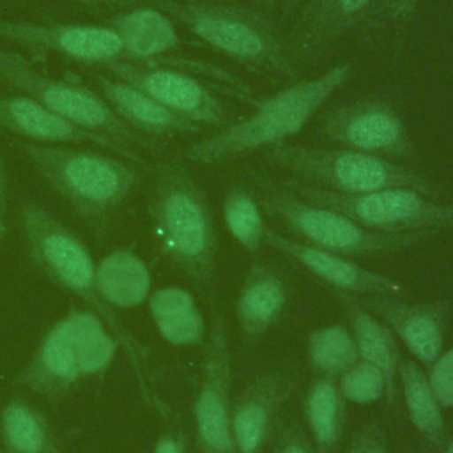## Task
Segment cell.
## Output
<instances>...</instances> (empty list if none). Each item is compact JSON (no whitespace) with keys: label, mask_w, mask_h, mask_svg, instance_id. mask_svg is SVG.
<instances>
[{"label":"cell","mask_w":453,"mask_h":453,"mask_svg":"<svg viewBox=\"0 0 453 453\" xmlns=\"http://www.w3.org/2000/svg\"><path fill=\"white\" fill-rule=\"evenodd\" d=\"M274 453H319L310 439V435L301 428V425L288 423L280 428L276 435Z\"/></svg>","instance_id":"34"},{"label":"cell","mask_w":453,"mask_h":453,"mask_svg":"<svg viewBox=\"0 0 453 453\" xmlns=\"http://www.w3.org/2000/svg\"><path fill=\"white\" fill-rule=\"evenodd\" d=\"M163 12L184 25L196 39L244 65L276 76H294L287 46L257 11L214 0H159Z\"/></svg>","instance_id":"4"},{"label":"cell","mask_w":453,"mask_h":453,"mask_svg":"<svg viewBox=\"0 0 453 453\" xmlns=\"http://www.w3.org/2000/svg\"><path fill=\"white\" fill-rule=\"evenodd\" d=\"M0 39L25 50L55 53L80 62L110 64L124 57L117 34L111 27L101 25L0 19Z\"/></svg>","instance_id":"13"},{"label":"cell","mask_w":453,"mask_h":453,"mask_svg":"<svg viewBox=\"0 0 453 453\" xmlns=\"http://www.w3.org/2000/svg\"><path fill=\"white\" fill-rule=\"evenodd\" d=\"M441 453H453V437H451L448 442H444Z\"/></svg>","instance_id":"41"},{"label":"cell","mask_w":453,"mask_h":453,"mask_svg":"<svg viewBox=\"0 0 453 453\" xmlns=\"http://www.w3.org/2000/svg\"><path fill=\"white\" fill-rule=\"evenodd\" d=\"M336 299L342 304L349 329L356 340L359 359L375 365L386 377L388 402L393 403L396 396L398 380V343L393 331L368 308H365L356 296L336 292Z\"/></svg>","instance_id":"22"},{"label":"cell","mask_w":453,"mask_h":453,"mask_svg":"<svg viewBox=\"0 0 453 453\" xmlns=\"http://www.w3.org/2000/svg\"><path fill=\"white\" fill-rule=\"evenodd\" d=\"M223 219L228 234L246 251H258L264 244L265 223L258 200L242 186H232L223 200Z\"/></svg>","instance_id":"31"},{"label":"cell","mask_w":453,"mask_h":453,"mask_svg":"<svg viewBox=\"0 0 453 453\" xmlns=\"http://www.w3.org/2000/svg\"><path fill=\"white\" fill-rule=\"evenodd\" d=\"M322 134L338 147L386 157H411L414 143L395 106L380 97H365L331 108L320 124Z\"/></svg>","instance_id":"11"},{"label":"cell","mask_w":453,"mask_h":453,"mask_svg":"<svg viewBox=\"0 0 453 453\" xmlns=\"http://www.w3.org/2000/svg\"><path fill=\"white\" fill-rule=\"evenodd\" d=\"M19 223L30 260L55 285L74 294L96 311L113 333L120 349L129 356L131 365L140 372L142 347L126 331L115 311L103 303L96 288V264L87 246L48 209L25 202L19 209Z\"/></svg>","instance_id":"3"},{"label":"cell","mask_w":453,"mask_h":453,"mask_svg":"<svg viewBox=\"0 0 453 453\" xmlns=\"http://www.w3.org/2000/svg\"><path fill=\"white\" fill-rule=\"evenodd\" d=\"M147 304L156 331L166 343L173 347H196L205 343V319L189 290L166 285L152 290Z\"/></svg>","instance_id":"24"},{"label":"cell","mask_w":453,"mask_h":453,"mask_svg":"<svg viewBox=\"0 0 453 453\" xmlns=\"http://www.w3.org/2000/svg\"><path fill=\"white\" fill-rule=\"evenodd\" d=\"M301 198L336 211L361 226L382 234L453 230V202H439L407 188L342 195L303 182H287Z\"/></svg>","instance_id":"9"},{"label":"cell","mask_w":453,"mask_h":453,"mask_svg":"<svg viewBox=\"0 0 453 453\" xmlns=\"http://www.w3.org/2000/svg\"><path fill=\"white\" fill-rule=\"evenodd\" d=\"M7 232V184L5 173L0 161V241H4Z\"/></svg>","instance_id":"38"},{"label":"cell","mask_w":453,"mask_h":453,"mask_svg":"<svg viewBox=\"0 0 453 453\" xmlns=\"http://www.w3.org/2000/svg\"><path fill=\"white\" fill-rule=\"evenodd\" d=\"M379 0H308L287 41L292 62L306 64L354 28Z\"/></svg>","instance_id":"17"},{"label":"cell","mask_w":453,"mask_h":453,"mask_svg":"<svg viewBox=\"0 0 453 453\" xmlns=\"http://www.w3.org/2000/svg\"><path fill=\"white\" fill-rule=\"evenodd\" d=\"M264 244L296 260L317 280L333 287L334 292H342L356 297H361V296L402 297L405 294L403 283H400L398 280L388 274L366 269L356 264L354 260H350V257L326 251L311 244H306L303 241L290 239L273 228H265Z\"/></svg>","instance_id":"15"},{"label":"cell","mask_w":453,"mask_h":453,"mask_svg":"<svg viewBox=\"0 0 453 453\" xmlns=\"http://www.w3.org/2000/svg\"><path fill=\"white\" fill-rule=\"evenodd\" d=\"M258 4L264 7V9H273V7H276L278 4H280V0H258Z\"/></svg>","instance_id":"39"},{"label":"cell","mask_w":453,"mask_h":453,"mask_svg":"<svg viewBox=\"0 0 453 453\" xmlns=\"http://www.w3.org/2000/svg\"><path fill=\"white\" fill-rule=\"evenodd\" d=\"M96 288L111 310L136 308L152 292L150 269L134 251L113 250L96 264Z\"/></svg>","instance_id":"23"},{"label":"cell","mask_w":453,"mask_h":453,"mask_svg":"<svg viewBox=\"0 0 453 453\" xmlns=\"http://www.w3.org/2000/svg\"><path fill=\"white\" fill-rule=\"evenodd\" d=\"M149 211L159 255L195 285H211L218 253L214 216L205 193L184 166H157Z\"/></svg>","instance_id":"2"},{"label":"cell","mask_w":453,"mask_h":453,"mask_svg":"<svg viewBox=\"0 0 453 453\" xmlns=\"http://www.w3.org/2000/svg\"><path fill=\"white\" fill-rule=\"evenodd\" d=\"M338 391L345 402L368 405L388 395L384 373L372 363L357 359L336 380Z\"/></svg>","instance_id":"32"},{"label":"cell","mask_w":453,"mask_h":453,"mask_svg":"<svg viewBox=\"0 0 453 453\" xmlns=\"http://www.w3.org/2000/svg\"><path fill=\"white\" fill-rule=\"evenodd\" d=\"M343 403L336 379L319 375L303 398L308 435L319 453H334L343 432Z\"/></svg>","instance_id":"27"},{"label":"cell","mask_w":453,"mask_h":453,"mask_svg":"<svg viewBox=\"0 0 453 453\" xmlns=\"http://www.w3.org/2000/svg\"><path fill=\"white\" fill-rule=\"evenodd\" d=\"M106 65L115 78L136 87L170 111L195 122L202 129L225 126V106L193 76L133 60H115Z\"/></svg>","instance_id":"12"},{"label":"cell","mask_w":453,"mask_h":453,"mask_svg":"<svg viewBox=\"0 0 453 453\" xmlns=\"http://www.w3.org/2000/svg\"><path fill=\"white\" fill-rule=\"evenodd\" d=\"M232 363L226 324L214 313L203 349L202 379L193 402L195 437L200 453H235L232 439Z\"/></svg>","instance_id":"10"},{"label":"cell","mask_w":453,"mask_h":453,"mask_svg":"<svg viewBox=\"0 0 453 453\" xmlns=\"http://www.w3.org/2000/svg\"><path fill=\"white\" fill-rule=\"evenodd\" d=\"M0 83L12 87L65 120L110 140L117 150L134 157L140 136L106 104V101L81 87L60 78H51L35 69L25 57L0 48Z\"/></svg>","instance_id":"8"},{"label":"cell","mask_w":453,"mask_h":453,"mask_svg":"<svg viewBox=\"0 0 453 453\" xmlns=\"http://www.w3.org/2000/svg\"><path fill=\"white\" fill-rule=\"evenodd\" d=\"M269 163L290 173L296 182L342 195H357L386 188H407L437 198V188L419 172L391 159L336 147L280 143L264 149Z\"/></svg>","instance_id":"5"},{"label":"cell","mask_w":453,"mask_h":453,"mask_svg":"<svg viewBox=\"0 0 453 453\" xmlns=\"http://www.w3.org/2000/svg\"><path fill=\"white\" fill-rule=\"evenodd\" d=\"M157 2H159V0H157Z\"/></svg>","instance_id":"43"},{"label":"cell","mask_w":453,"mask_h":453,"mask_svg":"<svg viewBox=\"0 0 453 453\" xmlns=\"http://www.w3.org/2000/svg\"><path fill=\"white\" fill-rule=\"evenodd\" d=\"M39 175L87 218L117 211L138 182L134 166L115 156L55 143H21Z\"/></svg>","instance_id":"6"},{"label":"cell","mask_w":453,"mask_h":453,"mask_svg":"<svg viewBox=\"0 0 453 453\" xmlns=\"http://www.w3.org/2000/svg\"><path fill=\"white\" fill-rule=\"evenodd\" d=\"M297 375L290 368L257 373L232 403V439L235 453H262L274 435Z\"/></svg>","instance_id":"14"},{"label":"cell","mask_w":453,"mask_h":453,"mask_svg":"<svg viewBox=\"0 0 453 453\" xmlns=\"http://www.w3.org/2000/svg\"><path fill=\"white\" fill-rule=\"evenodd\" d=\"M347 453H389L386 435L379 423L363 425L352 437Z\"/></svg>","instance_id":"35"},{"label":"cell","mask_w":453,"mask_h":453,"mask_svg":"<svg viewBox=\"0 0 453 453\" xmlns=\"http://www.w3.org/2000/svg\"><path fill=\"white\" fill-rule=\"evenodd\" d=\"M81 2H94V4H122L127 0H81Z\"/></svg>","instance_id":"40"},{"label":"cell","mask_w":453,"mask_h":453,"mask_svg":"<svg viewBox=\"0 0 453 453\" xmlns=\"http://www.w3.org/2000/svg\"><path fill=\"white\" fill-rule=\"evenodd\" d=\"M111 30L120 39L124 57L131 58H152L179 44L172 19L163 11L152 7H136L120 12L113 18Z\"/></svg>","instance_id":"25"},{"label":"cell","mask_w":453,"mask_h":453,"mask_svg":"<svg viewBox=\"0 0 453 453\" xmlns=\"http://www.w3.org/2000/svg\"><path fill=\"white\" fill-rule=\"evenodd\" d=\"M96 81L106 104L134 131L149 134H188L202 129L119 78L97 74Z\"/></svg>","instance_id":"21"},{"label":"cell","mask_w":453,"mask_h":453,"mask_svg":"<svg viewBox=\"0 0 453 453\" xmlns=\"http://www.w3.org/2000/svg\"><path fill=\"white\" fill-rule=\"evenodd\" d=\"M258 203L264 212L281 221L303 242L345 257L398 251L437 235L434 232H373L336 211L301 198L288 186L264 182Z\"/></svg>","instance_id":"7"},{"label":"cell","mask_w":453,"mask_h":453,"mask_svg":"<svg viewBox=\"0 0 453 453\" xmlns=\"http://www.w3.org/2000/svg\"><path fill=\"white\" fill-rule=\"evenodd\" d=\"M350 62H338L324 73L296 81L257 103L244 119L221 126L184 150V157L198 165L225 163L253 150L285 143L354 76Z\"/></svg>","instance_id":"1"},{"label":"cell","mask_w":453,"mask_h":453,"mask_svg":"<svg viewBox=\"0 0 453 453\" xmlns=\"http://www.w3.org/2000/svg\"><path fill=\"white\" fill-rule=\"evenodd\" d=\"M419 4L421 0H386L382 12L388 21L405 23L414 16Z\"/></svg>","instance_id":"36"},{"label":"cell","mask_w":453,"mask_h":453,"mask_svg":"<svg viewBox=\"0 0 453 453\" xmlns=\"http://www.w3.org/2000/svg\"><path fill=\"white\" fill-rule=\"evenodd\" d=\"M186 451H188L186 435L180 430H173V428L161 432L152 449V453H186Z\"/></svg>","instance_id":"37"},{"label":"cell","mask_w":453,"mask_h":453,"mask_svg":"<svg viewBox=\"0 0 453 453\" xmlns=\"http://www.w3.org/2000/svg\"><path fill=\"white\" fill-rule=\"evenodd\" d=\"M83 379L99 377L115 361L119 342L104 320L92 310H71L64 315Z\"/></svg>","instance_id":"29"},{"label":"cell","mask_w":453,"mask_h":453,"mask_svg":"<svg viewBox=\"0 0 453 453\" xmlns=\"http://www.w3.org/2000/svg\"><path fill=\"white\" fill-rule=\"evenodd\" d=\"M0 444L2 453H60L46 416L19 396L0 412Z\"/></svg>","instance_id":"26"},{"label":"cell","mask_w":453,"mask_h":453,"mask_svg":"<svg viewBox=\"0 0 453 453\" xmlns=\"http://www.w3.org/2000/svg\"><path fill=\"white\" fill-rule=\"evenodd\" d=\"M0 127L37 143H94L119 152L117 147L104 136L65 120L64 117L21 94L0 97Z\"/></svg>","instance_id":"19"},{"label":"cell","mask_w":453,"mask_h":453,"mask_svg":"<svg viewBox=\"0 0 453 453\" xmlns=\"http://www.w3.org/2000/svg\"><path fill=\"white\" fill-rule=\"evenodd\" d=\"M310 366L322 377L338 379L357 359V347L349 326L327 324L317 327L308 336Z\"/></svg>","instance_id":"30"},{"label":"cell","mask_w":453,"mask_h":453,"mask_svg":"<svg viewBox=\"0 0 453 453\" xmlns=\"http://www.w3.org/2000/svg\"><path fill=\"white\" fill-rule=\"evenodd\" d=\"M357 301L375 313L421 365L428 366L444 350L446 301L409 303L395 296H361Z\"/></svg>","instance_id":"16"},{"label":"cell","mask_w":453,"mask_h":453,"mask_svg":"<svg viewBox=\"0 0 453 453\" xmlns=\"http://www.w3.org/2000/svg\"><path fill=\"white\" fill-rule=\"evenodd\" d=\"M425 372L428 384L442 409H453V347L442 350Z\"/></svg>","instance_id":"33"},{"label":"cell","mask_w":453,"mask_h":453,"mask_svg":"<svg viewBox=\"0 0 453 453\" xmlns=\"http://www.w3.org/2000/svg\"><path fill=\"white\" fill-rule=\"evenodd\" d=\"M0 453H2V444H0Z\"/></svg>","instance_id":"42"},{"label":"cell","mask_w":453,"mask_h":453,"mask_svg":"<svg viewBox=\"0 0 453 453\" xmlns=\"http://www.w3.org/2000/svg\"><path fill=\"white\" fill-rule=\"evenodd\" d=\"M288 303L287 281L269 264H253L235 299V317L244 338L264 336L283 315Z\"/></svg>","instance_id":"20"},{"label":"cell","mask_w":453,"mask_h":453,"mask_svg":"<svg viewBox=\"0 0 453 453\" xmlns=\"http://www.w3.org/2000/svg\"><path fill=\"white\" fill-rule=\"evenodd\" d=\"M83 380L78 356L67 329V322L60 317L42 334L30 359L19 370L16 384L27 391L57 402L71 393Z\"/></svg>","instance_id":"18"},{"label":"cell","mask_w":453,"mask_h":453,"mask_svg":"<svg viewBox=\"0 0 453 453\" xmlns=\"http://www.w3.org/2000/svg\"><path fill=\"white\" fill-rule=\"evenodd\" d=\"M398 380L414 430L432 446L442 448L446 442L442 405L428 384L426 372L416 361L405 359L398 365Z\"/></svg>","instance_id":"28"}]
</instances>
